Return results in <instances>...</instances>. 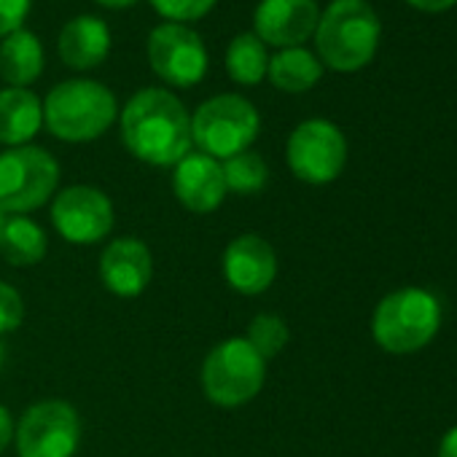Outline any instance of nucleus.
Segmentation results:
<instances>
[{
  "mask_svg": "<svg viewBox=\"0 0 457 457\" xmlns=\"http://www.w3.org/2000/svg\"><path fill=\"white\" fill-rule=\"evenodd\" d=\"M172 191L178 202L191 212L218 210L228 194L220 162L202 151H188L172 167Z\"/></svg>",
  "mask_w": 457,
  "mask_h": 457,
  "instance_id": "obj_15",
  "label": "nucleus"
},
{
  "mask_svg": "<svg viewBox=\"0 0 457 457\" xmlns=\"http://www.w3.org/2000/svg\"><path fill=\"white\" fill-rule=\"evenodd\" d=\"M318 20L315 0H262L253 14V33L262 44L294 49L315 36Z\"/></svg>",
  "mask_w": 457,
  "mask_h": 457,
  "instance_id": "obj_13",
  "label": "nucleus"
},
{
  "mask_svg": "<svg viewBox=\"0 0 457 457\" xmlns=\"http://www.w3.org/2000/svg\"><path fill=\"white\" fill-rule=\"evenodd\" d=\"M262 129L256 105L240 95H218L204 100L191 116V140L196 151L226 162L251 151Z\"/></svg>",
  "mask_w": 457,
  "mask_h": 457,
  "instance_id": "obj_5",
  "label": "nucleus"
},
{
  "mask_svg": "<svg viewBox=\"0 0 457 457\" xmlns=\"http://www.w3.org/2000/svg\"><path fill=\"white\" fill-rule=\"evenodd\" d=\"M267 76L275 89L288 92V95H302V92H310L320 81L323 65L310 49L294 46V49H280L275 57H270Z\"/></svg>",
  "mask_w": 457,
  "mask_h": 457,
  "instance_id": "obj_20",
  "label": "nucleus"
},
{
  "mask_svg": "<svg viewBox=\"0 0 457 457\" xmlns=\"http://www.w3.org/2000/svg\"><path fill=\"white\" fill-rule=\"evenodd\" d=\"M119 116L116 95L89 79L57 84L44 103L46 129L65 143H89L103 137Z\"/></svg>",
  "mask_w": 457,
  "mask_h": 457,
  "instance_id": "obj_3",
  "label": "nucleus"
},
{
  "mask_svg": "<svg viewBox=\"0 0 457 457\" xmlns=\"http://www.w3.org/2000/svg\"><path fill=\"white\" fill-rule=\"evenodd\" d=\"M223 278L243 296H259L278 278V253L262 235H240L223 251Z\"/></svg>",
  "mask_w": 457,
  "mask_h": 457,
  "instance_id": "obj_12",
  "label": "nucleus"
},
{
  "mask_svg": "<svg viewBox=\"0 0 457 457\" xmlns=\"http://www.w3.org/2000/svg\"><path fill=\"white\" fill-rule=\"evenodd\" d=\"M226 191L235 194H259L270 183V167L256 151H243L232 159L220 162Z\"/></svg>",
  "mask_w": 457,
  "mask_h": 457,
  "instance_id": "obj_22",
  "label": "nucleus"
},
{
  "mask_svg": "<svg viewBox=\"0 0 457 457\" xmlns=\"http://www.w3.org/2000/svg\"><path fill=\"white\" fill-rule=\"evenodd\" d=\"M406 4L420 9V12H425V14H441V12L452 9L457 0H406Z\"/></svg>",
  "mask_w": 457,
  "mask_h": 457,
  "instance_id": "obj_28",
  "label": "nucleus"
},
{
  "mask_svg": "<svg viewBox=\"0 0 457 457\" xmlns=\"http://www.w3.org/2000/svg\"><path fill=\"white\" fill-rule=\"evenodd\" d=\"M14 441L20 457H73L81 444V417L68 401H38L22 414Z\"/></svg>",
  "mask_w": 457,
  "mask_h": 457,
  "instance_id": "obj_8",
  "label": "nucleus"
},
{
  "mask_svg": "<svg viewBox=\"0 0 457 457\" xmlns=\"http://www.w3.org/2000/svg\"><path fill=\"white\" fill-rule=\"evenodd\" d=\"M218 0H151V6L159 17L172 25H186L207 17Z\"/></svg>",
  "mask_w": 457,
  "mask_h": 457,
  "instance_id": "obj_24",
  "label": "nucleus"
},
{
  "mask_svg": "<svg viewBox=\"0 0 457 457\" xmlns=\"http://www.w3.org/2000/svg\"><path fill=\"white\" fill-rule=\"evenodd\" d=\"M121 140L127 151L154 167H175L194 145L191 116L167 89H140L121 111Z\"/></svg>",
  "mask_w": 457,
  "mask_h": 457,
  "instance_id": "obj_1",
  "label": "nucleus"
},
{
  "mask_svg": "<svg viewBox=\"0 0 457 457\" xmlns=\"http://www.w3.org/2000/svg\"><path fill=\"white\" fill-rule=\"evenodd\" d=\"M33 0H0V38L20 30L30 14Z\"/></svg>",
  "mask_w": 457,
  "mask_h": 457,
  "instance_id": "obj_26",
  "label": "nucleus"
},
{
  "mask_svg": "<svg viewBox=\"0 0 457 457\" xmlns=\"http://www.w3.org/2000/svg\"><path fill=\"white\" fill-rule=\"evenodd\" d=\"M148 65L170 87L188 89L196 87L207 73V49L204 41L186 25L164 22L148 36Z\"/></svg>",
  "mask_w": 457,
  "mask_h": 457,
  "instance_id": "obj_11",
  "label": "nucleus"
},
{
  "mask_svg": "<svg viewBox=\"0 0 457 457\" xmlns=\"http://www.w3.org/2000/svg\"><path fill=\"white\" fill-rule=\"evenodd\" d=\"M49 251L46 232L41 223L28 215H9L0 226V256L12 267H36Z\"/></svg>",
  "mask_w": 457,
  "mask_h": 457,
  "instance_id": "obj_19",
  "label": "nucleus"
},
{
  "mask_svg": "<svg viewBox=\"0 0 457 457\" xmlns=\"http://www.w3.org/2000/svg\"><path fill=\"white\" fill-rule=\"evenodd\" d=\"M441 326V304L430 291L422 288H401L387 294L371 318L374 342L393 353L409 355L430 345Z\"/></svg>",
  "mask_w": 457,
  "mask_h": 457,
  "instance_id": "obj_4",
  "label": "nucleus"
},
{
  "mask_svg": "<svg viewBox=\"0 0 457 457\" xmlns=\"http://www.w3.org/2000/svg\"><path fill=\"white\" fill-rule=\"evenodd\" d=\"M95 4H100L105 9H129L137 4V0H95Z\"/></svg>",
  "mask_w": 457,
  "mask_h": 457,
  "instance_id": "obj_30",
  "label": "nucleus"
},
{
  "mask_svg": "<svg viewBox=\"0 0 457 457\" xmlns=\"http://www.w3.org/2000/svg\"><path fill=\"white\" fill-rule=\"evenodd\" d=\"M6 363V347H4V339H0V369Z\"/></svg>",
  "mask_w": 457,
  "mask_h": 457,
  "instance_id": "obj_31",
  "label": "nucleus"
},
{
  "mask_svg": "<svg viewBox=\"0 0 457 457\" xmlns=\"http://www.w3.org/2000/svg\"><path fill=\"white\" fill-rule=\"evenodd\" d=\"M288 167L291 172L312 186L337 180L347 162V140L342 129L326 119L302 121L288 137Z\"/></svg>",
  "mask_w": 457,
  "mask_h": 457,
  "instance_id": "obj_9",
  "label": "nucleus"
},
{
  "mask_svg": "<svg viewBox=\"0 0 457 457\" xmlns=\"http://www.w3.org/2000/svg\"><path fill=\"white\" fill-rule=\"evenodd\" d=\"M248 345L264 358V361H272L275 355H280L291 339V331H288V323L280 318V315H272V312H262L251 320L248 326Z\"/></svg>",
  "mask_w": 457,
  "mask_h": 457,
  "instance_id": "obj_23",
  "label": "nucleus"
},
{
  "mask_svg": "<svg viewBox=\"0 0 457 457\" xmlns=\"http://www.w3.org/2000/svg\"><path fill=\"white\" fill-rule=\"evenodd\" d=\"M111 52V30L97 17H76L60 33V57L73 71H92Z\"/></svg>",
  "mask_w": 457,
  "mask_h": 457,
  "instance_id": "obj_16",
  "label": "nucleus"
},
{
  "mask_svg": "<svg viewBox=\"0 0 457 457\" xmlns=\"http://www.w3.org/2000/svg\"><path fill=\"white\" fill-rule=\"evenodd\" d=\"M60 186L57 159L38 145H17L0 154V207L28 215L54 199Z\"/></svg>",
  "mask_w": 457,
  "mask_h": 457,
  "instance_id": "obj_7",
  "label": "nucleus"
},
{
  "mask_svg": "<svg viewBox=\"0 0 457 457\" xmlns=\"http://www.w3.org/2000/svg\"><path fill=\"white\" fill-rule=\"evenodd\" d=\"M44 127V103L36 92L9 87L0 89V143L17 148L30 145V140Z\"/></svg>",
  "mask_w": 457,
  "mask_h": 457,
  "instance_id": "obj_17",
  "label": "nucleus"
},
{
  "mask_svg": "<svg viewBox=\"0 0 457 457\" xmlns=\"http://www.w3.org/2000/svg\"><path fill=\"white\" fill-rule=\"evenodd\" d=\"M14 420H12V411L6 406H0V454H4L9 449V444L14 441Z\"/></svg>",
  "mask_w": 457,
  "mask_h": 457,
  "instance_id": "obj_27",
  "label": "nucleus"
},
{
  "mask_svg": "<svg viewBox=\"0 0 457 457\" xmlns=\"http://www.w3.org/2000/svg\"><path fill=\"white\" fill-rule=\"evenodd\" d=\"M44 73V46L41 41L20 28L0 41V79L9 87L28 89Z\"/></svg>",
  "mask_w": 457,
  "mask_h": 457,
  "instance_id": "obj_18",
  "label": "nucleus"
},
{
  "mask_svg": "<svg viewBox=\"0 0 457 457\" xmlns=\"http://www.w3.org/2000/svg\"><path fill=\"white\" fill-rule=\"evenodd\" d=\"M438 457H457V425H454V428L441 438Z\"/></svg>",
  "mask_w": 457,
  "mask_h": 457,
  "instance_id": "obj_29",
  "label": "nucleus"
},
{
  "mask_svg": "<svg viewBox=\"0 0 457 457\" xmlns=\"http://www.w3.org/2000/svg\"><path fill=\"white\" fill-rule=\"evenodd\" d=\"M154 278V256L148 245L137 237H119L105 245L100 256V280L103 286L121 296H140Z\"/></svg>",
  "mask_w": 457,
  "mask_h": 457,
  "instance_id": "obj_14",
  "label": "nucleus"
},
{
  "mask_svg": "<svg viewBox=\"0 0 457 457\" xmlns=\"http://www.w3.org/2000/svg\"><path fill=\"white\" fill-rule=\"evenodd\" d=\"M379 36L382 25L369 0H334L320 12L312 38L320 65L339 73H355L374 60Z\"/></svg>",
  "mask_w": 457,
  "mask_h": 457,
  "instance_id": "obj_2",
  "label": "nucleus"
},
{
  "mask_svg": "<svg viewBox=\"0 0 457 457\" xmlns=\"http://www.w3.org/2000/svg\"><path fill=\"white\" fill-rule=\"evenodd\" d=\"M267 382V361L248 345L245 337H232L215 345L202 363V390L223 409L253 401Z\"/></svg>",
  "mask_w": 457,
  "mask_h": 457,
  "instance_id": "obj_6",
  "label": "nucleus"
},
{
  "mask_svg": "<svg viewBox=\"0 0 457 457\" xmlns=\"http://www.w3.org/2000/svg\"><path fill=\"white\" fill-rule=\"evenodd\" d=\"M52 223L71 245L103 243L116 223L113 202L95 186H68L52 199Z\"/></svg>",
  "mask_w": 457,
  "mask_h": 457,
  "instance_id": "obj_10",
  "label": "nucleus"
},
{
  "mask_svg": "<svg viewBox=\"0 0 457 457\" xmlns=\"http://www.w3.org/2000/svg\"><path fill=\"white\" fill-rule=\"evenodd\" d=\"M25 320V299L22 294L0 280V337L4 334H12L22 326Z\"/></svg>",
  "mask_w": 457,
  "mask_h": 457,
  "instance_id": "obj_25",
  "label": "nucleus"
},
{
  "mask_svg": "<svg viewBox=\"0 0 457 457\" xmlns=\"http://www.w3.org/2000/svg\"><path fill=\"white\" fill-rule=\"evenodd\" d=\"M6 218H9V212H6L4 207H0V226H4V220H6Z\"/></svg>",
  "mask_w": 457,
  "mask_h": 457,
  "instance_id": "obj_32",
  "label": "nucleus"
},
{
  "mask_svg": "<svg viewBox=\"0 0 457 457\" xmlns=\"http://www.w3.org/2000/svg\"><path fill=\"white\" fill-rule=\"evenodd\" d=\"M270 54L256 33H240L226 49V73L240 87H256L267 79Z\"/></svg>",
  "mask_w": 457,
  "mask_h": 457,
  "instance_id": "obj_21",
  "label": "nucleus"
}]
</instances>
